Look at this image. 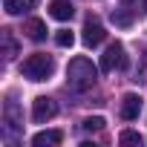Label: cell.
<instances>
[{
    "label": "cell",
    "mask_w": 147,
    "mask_h": 147,
    "mask_svg": "<svg viewBox=\"0 0 147 147\" xmlns=\"http://www.w3.org/2000/svg\"><path fill=\"white\" fill-rule=\"evenodd\" d=\"M110 18H113V23H115V26H121V29H127V26L133 23V9H127V6H121V9H115V12H113Z\"/></svg>",
    "instance_id": "cell-12"
},
{
    "label": "cell",
    "mask_w": 147,
    "mask_h": 147,
    "mask_svg": "<svg viewBox=\"0 0 147 147\" xmlns=\"http://www.w3.org/2000/svg\"><path fill=\"white\" fill-rule=\"evenodd\" d=\"M55 43H58V46H63V49H69L72 43H75V35H72L69 29H61V32L55 35Z\"/></svg>",
    "instance_id": "cell-15"
},
{
    "label": "cell",
    "mask_w": 147,
    "mask_h": 147,
    "mask_svg": "<svg viewBox=\"0 0 147 147\" xmlns=\"http://www.w3.org/2000/svg\"><path fill=\"white\" fill-rule=\"evenodd\" d=\"M144 6H147V0H144Z\"/></svg>",
    "instance_id": "cell-17"
},
{
    "label": "cell",
    "mask_w": 147,
    "mask_h": 147,
    "mask_svg": "<svg viewBox=\"0 0 147 147\" xmlns=\"http://www.w3.org/2000/svg\"><path fill=\"white\" fill-rule=\"evenodd\" d=\"M138 113H141V95L127 92V95L121 98V118H124V121H136Z\"/></svg>",
    "instance_id": "cell-6"
},
{
    "label": "cell",
    "mask_w": 147,
    "mask_h": 147,
    "mask_svg": "<svg viewBox=\"0 0 147 147\" xmlns=\"http://www.w3.org/2000/svg\"><path fill=\"white\" fill-rule=\"evenodd\" d=\"M20 72H23V78H29V81H46L52 72H55V61H52V55L38 52V55H29L23 61Z\"/></svg>",
    "instance_id": "cell-2"
},
{
    "label": "cell",
    "mask_w": 147,
    "mask_h": 147,
    "mask_svg": "<svg viewBox=\"0 0 147 147\" xmlns=\"http://www.w3.org/2000/svg\"><path fill=\"white\" fill-rule=\"evenodd\" d=\"M23 32H26V38H32V40H43V38H46V23L38 20V18H32V20L23 23Z\"/></svg>",
    "instance_id": "cell-11"
},
{
    "label": "cell",
    "mask_w": 147,
    "mask_h": 147,
    "mask_svg": "<svg viewBox=\"0 0 147 147\" xmlns=\"http://www.w3.org/2000/svg\"><path fill=\"white\" fill-rule=\"evenodd\" d=\"M3 121H6V127L12 130V133H18L20 127H23V118H20V107H18V101H6L3 104Z\"/></svg>",
    "instance_id": "cell-7"
},
{
    "label": "cell",
    "mask_w": 147,
    "mask_h": 147,
    "mask_svg": "<svg viewBox=\"0 0 147 147\" xmlns=\"http://www.w3.org/2000/svg\"><path fill=\"white\" fill-rule=\"evenodd\" d=\"M98 78V69L92 66L90 58H72L69 66H66V81L72 90H78V92H87Z\"/></svg>",
    "instance_id": "cell-1"
},
{
    "label": "cell",
    "mask_w": 147,
    "mask_h": 147,
    "mask_svg": "<svg viewBox=\"0 0 147 147\" xmlns=\"http://www.w3.org/2000/svg\"><path fill=\"white\" fill-rule=\"evenodd\" d=\"M104 124H107V121H104L101 115H90V118H84V124H81V127H84V130H90V133H98V130H104Z\"/></svg>",
    "instance_id": "cell-14"
},
{
    "label": "cell",
    "mask_w": 147,
    "mask_h": 147,
    "mask_svg": "<svg viewBox=\"0 0 147 147\" xmlns=\"http://www.w3.org/2000/svg\"><path fill=\"white\" fill-rule=\"evenodd\" d=\"M127 58H124V46L121 43H110L107 52L101 55V72H113V69H124Z\"/></svg>",
    "instance_id": "cell-3"
},
{
    "label": "cell",
    "mask_w": 147,
    "mask_h": 147,
    "mask_svg": "<svg viewBox=\"0 0 147 147\" xmlns=\"http://www.w3.org/2000/svg\"><path fill=\"white\" fill-rule=\"evenodd\" d=\"M55 113H58V104H55L52 98H46V95L35 98V104H32V118H35L38 124H43V121L55 118Z\"/></svg>",
    "instance_id": "cell-4"
},
{
    "label": "cell",
    "mask_w": 147,
    "mask_h": 147,
    "mask_svg": "<svg viewBox=\"0 0 147 147\" xmlns=\"http://www.w3.org/2000/svg\"><path fill=\"white\" fill-rule=\"evenodd\" d=\"M3 52H6V61H15V55H18V43L9 29H3Z\"/></svg>",
    "instance_id": "cell-13"
},
{
    "label": "cell",
    "mask_w": 147,
    "mask_h": 147,
    "mask_svg": "<svg viewBox=\"0 0 147 147\" xmlns=\"http://www.w3.org/2000/svg\"><path fill=\"white\" fill-rule=\"evenodd\" d=\"M61 141H63V133H61V130H43V133H38V136L32 138L35 147H55V144H61Z\"/></svg>",
    "instance_id": "cell-9"
},
{
    "label": "cell",
    "mask_w": 147,
    "mask_h": 147,
    "mask_svg": "<svg viewBox=\"0 0 147 147\" xmlns=\"http://www.w3.org/2000/svg\"><path fill=\"white\" fill-rule=\"evenodd\" d=\"M107 38V32H104V26L98 23V20H92V18H87V23H84V46H98L101 40Z\"/></svg>",
    "instance_id": "cell-5"
},
{
    "label": "cell",
    "mask_w": 147,
    "mask_h": 147,
    "mask_svg": "<svg viewBox=\"0 0 147 147\" xmlns=\"http://www.w3.org/2000/svg\"><path fill=\"white\" fill-rule=\"evenodd\" d=\"M49 15L55 20H69L72 15H75V6H72L69 0H52L49 3Z\"/></svg>",
    "instance_id": "cell-8"
},
{
    "label": "cell",
    "mask_w": 147,
    "mask_h": 147,
    "mask_svg": "<svg viewBox=\"0 0 147 147\" xmlns=\"http://www.w3.org/2000/svg\"><path fill=\"white\" fill-rule=\"evenodd\" d=\"M118 141H121V144H141L144 138H141V136H138L136 130H124V133L118 136Z\"/></svg>",
    "instance_id": "cell-16"
},
{
    "label": "cell",
    "mask_w": 147,
    "mask_h": 147,
    "mask_svg": "<svg viewBox=\"0 0 147 147\" xmlns=\"http://www.w3.org/2000/svg\"><path fill=\"white\" fill-rule=\"evenodd\" d=\"M35 6H38V0H3L6 15H23V12H32Z\"/></svg>",
    "instance_id": "cell-10"
}]
</instances>
